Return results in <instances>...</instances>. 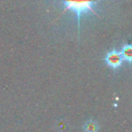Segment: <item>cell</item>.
Returning a JSON list of instances; mask_svg holds the SVG:
<instances>
[{"instance_id": "1", "label": "cell", "mask_w": 132, "mask_h": 132, "mask_svg": "<svg viewBox=\"0 0 132 132\" xmlns=\"http://www.w3.org/2000/svg\"><path fill=\"white\" fill-rule=\"evenodd\" d=\"M101 0H62L65 5V10H72L75 12L78 19V26L80 28L81 15L89 12L97 15V12L94 10V6Z\"/></svg>"}, {"instance_id": "2", "label": "cell", "mask_w": 132, "mask_h": 132, "mask_svg": "<svg viewBox=\"0 0 132 132\" xmlns=\"http://www.w3.org/2000/svg\"><path fill=\"white\" fill-rule=\"evenodd\" d=\"M106 62L109 66L112 68H118L122 63V57L120 55V53L116 50H112L107 54L106 56Z\"/></svg>"}, {"instance_id": "3", "label": "cell", "mask_w": 132, "mask_h": 132, "mask_svg": "<svg viewBox=\"0 0 132 132\" xmlns=\"http://www.w3.org/2000/svg\"><path fill=\"white\" fill-rule=\"evenodd\" d=\"M120 53V55L122 57V60H125L127 62H131L132 60V47L130 44H127L122 48Z\"/></svg>"}]
</instances>
